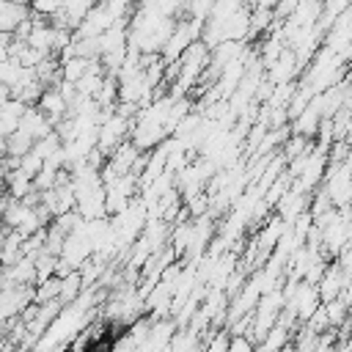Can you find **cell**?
<instances>
[{"label": "cell", "mask_w": 352, "mask_h": 352, "mask_svg": "<svg viewBox=\"0 0 352 352\" xmlns=\"http://www.w3.org/2000/svg\"><path fill=\"white\" fill-rule=\"evenodd\" d=\"M82 292V278H80V270H69L63 278H60V292H58V300L60 302H72L77 294Z\"/></svg>", "instance_id": "obj_6"}, {"label": "cell", "mask_w": 352, "mask_h": 352, "mask_svg": "<svg viewBox=\"0 0 352 352\" xmlns=\"http://www.w3.org/2000/svg\"><path fill=\"white\" fill-rule=\"evenodd\" d=\"M85 69H88V58H80V55L63 58V60H60V80L74 82V80H80V77H82V72H85Z\"/></svg>", "instance_id": "obj_9"}, {"label": "cell", "mask_w": 352, "mask_h": 352, "mask_svg": "<svg viewBox=\"0 0 352 352\" xmlns=\"http://www.w3.org/2000/svg\"><path fill=\"white\" fill-rule=\"evenodd\" d=\"M30 14L28 3H11V0H0V33H11L25 16Z\"/></svg>", "instance_id": "obj_4"}, {"label": "cell", "mask_w": 352, "mask_h": 352, "mask_svg": "<svg viewBox=\"0 0 352 352\" xmlns=\"http://www.w3.org/2000/svg\"><path fill=\"white\" fill-rule=\"evenodd\" d=\"M8 96H11V88H8L6 82H0V104H3V102H6Z\"/></svg>", "instance_id": "obj_16"}, {"label": "cell", "mask_w": 352, "mask_h": 352, "mask_svg": "<svg viewBox=\"0 0 352 352\" xmlns=\"http://www.w3.org/2000/svg\"><path fill=\"white\" fill-rule=\"evenodd\" d=\"M36 104H38V110L50 118L52 129H55V124L66 116V107H69V104H66V99H63V94L58 91V85H47V88L41 91V96H38V102H36Z\"/></svg>", "instance_id": "obj_2"}, {"label": "cell", "mask_w": 352, "mask_h": 352, "mask_svg": "<svg viewBox=\"0 0 352 352\" xmlns=\"http://www.w3.org/2000/svg\"><path fill=\"white\" fill-rule=\"evenodd\" d=\"M38 286L33 289V302H44V300H52V297H58V292H60V278L58 275H47V278H41V280H36Z\"/></svg>", "instance_id": "obj_10"}, {"label": "cell", "mask_w": 352, "mask_h": 352, "mask_svg": "<svg viewBox=\"0 0 352 352\" xmlns=\"http://www.w3.org/2000/svg\"><path fill=\"white\" fill-rule=\"evenodd\" d=\"M99 3L104 6V11L110 14L113 22H118V19H129L132 11H135V0H99Z\"/></svg>", "instance_id": "obj_11"}, {"label": "cell", "mask_w": 352, "mask_h": 352, "mask_svg": "<svg viewBox=\"0 0 352 352\" xmlns=\"http://www.w3.org/2000/svg\"><path fill=\"white\" fill-rule=\"evenodd\" d=\"M41 165H44V157H41L36 148H28V151L19 157V170H25L30 179H33V173L41 170Z\"/></svg>", "instance_id": "obj_13"}, {"label": "cell", "mask_w": 352, "mask_h": 352, "mask_svg": "<svg viewBox=\"0 0 352 352\" xmlns=\"http://www.w3.org/2000/svg\"><path fill=\"white\" fill-rule=\"evenodd\" d=\"M0 270H3V261H0Z\"/></svg>", "instance_id": "obj_17"}, {"label": "cell", "mask_w": 352, "mask_h": 352, "mask_svg": "<svg viewBox=\"0 0 352 352\" xmlns=\"http://www.w3.org/2000/svg\"><path fill=\"white\" fill-rule=\"evenodd\" d=\"M256 344L245 333H231L228 336V352H250Z\"/></svg>", "instance_id": "obj_15"}, {"label": "cell", "mask_w": 352, "mask_h": 352, "mask_svg": "<svg viewBox=\"0 0 352 352\" xmlns=\"http://www.w3.org/2000/svg\"><path fill=\"white\" fill-rule=\"evenodd\" d=\"M28 148H33V138L25 132V129H14L8 138H6V154H11V157H22Z\"/></svg>", "instance_id": "obj_8"}, {"label": "cell", "mask_w": 352, "mask_h": 352, "mask_svg": "<svg viewBox=\"0 0 352 352\" xmlns=\"http://www.w3.org/2000/svg\"><path fill=\"white\" fill-rule=\"evenodd\" d=\"M316 336H319V333L311 330V327L305 324L302 330H297V336H294V346L302 349V352H305V349H314V346H316Z\"/></svg>", "instance_id": "obj_14"}, {"label": "cell", "mask_w": 352, "mask_h": 352, "mask_svg": "<svg viewBox=\"0 0 352 352\" xmlns=\"http://www.w3.org/2000/svg\"><path fill=\"white\" fill-rule=\"evenodd\" d=\"M173 333H176V319H168V316L151 319V327H148L146 338L138 344V349H165Z\"/></svg>", "instance_id": "obj_1"}, {"label": "cell", "mask_w": 352, "mask_h": 352, "mask_svg": "<svg viewBox=\"0 0 352 352\" xmlns=\"http://www.w3.org/2000/svg\"><path fill=\"white\" fill-rule=\"evenodd\" d=\"M308 146H311V140H308L305 135H297V132H294V138H289V140L283 143V148H280V157H283V160L289 162L292 157H297V154H302V151H305Z\"/></svg>", "instance_id": "obj_12"}, {"label": "cell", "mask_w": 352, "mask_h": 352, "mask_svg": "<svg viewBox=\"0 0 352 352\" xmlns=\"http://www.w3.org/2000/svg\"><path fill=\"white\" fill-rule=\"evenodd\" d=\"M322 121V107H319V94H314L308 99V104L294 116V132L297 135H305V138H314L316 135V126Z\"/></svg>", "instance_id": "obj_3"}, {"label": "cell", "mask_w": 352, "mask_h": 352, "mask_svg": "<svg viewBox=\"0 0 352 352\" xmlns=\"http://www.w3.org/2000/svg\"><path fill=\"white\" fill-rule=\"evenodd\" d=\"M283 228H286V223H283L280 217H272V220H267V223H264V231H261V236L256 239V242H258V253H261L264 258L270 256V250H272V248H275V242L280 239Z\"/></svg>", "instance_id": "obj_5"}, {"label": "cell", "mask_w": 352, "mask_h": 352, "mask_svg": "<svg viewBox=\"0 0 352 352\" xmlns=\"http://www.w3.org/2000/svg\"><path fill=\"white\" fill-rule=\"evenodd\" d=\"M102 77H104V72L85 69L82 77L74 80V91H77L80 96H96V91H99V85H102Z\"/></svg>", "instance_id": "obj_7"}]
</instances>
